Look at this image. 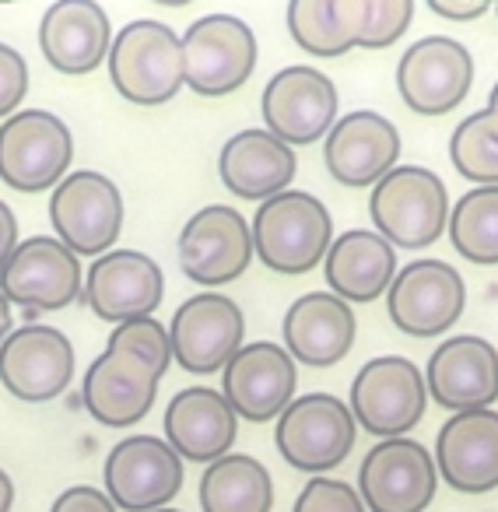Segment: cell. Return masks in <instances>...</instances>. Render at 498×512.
I'll return each mask as SVG.
<instances>
[{
  "instance_id": "cell-1",
  "label": "cell",
  "mask_w": 498,
  "mask_h": 512,
  "mask_svg": "<svg viewBox=\"0 0 498 512\" xmlns=\"http://www.w3.org/2000/svg\"><path fill=\"white\" fill-rule=\"evenodd\" d=\"M249 232L253 253L267 271L299 278L323 264L334 242V218L320 197L306 190H285L257 207Z\"/></svg>"
},
{
  "instance_id": "cell-2",
  "label": "cell",
  "mask_w": 498,
  "mask_h": 512,
  "mask_svg": "<svg viewBox=\"0 0 498 512\" xmlns=\"http://www.w3.org/2000/svg\"><path fill=\"white\" fill-rule=\"evenodd\" d=\"M109 81L134 106H165L186 85L183 39L172 25L137 18L123 25L109 46Z\"/></svg>"
},
{
  "instance_id": "cell-3",
  "label": "cell",
  "mask_w": 498,
  "mask_h": 512,
  "mask_svg": "<svg viewBox=\"0 0 498 512\" xmlns=\"http://www.w3.org/2000/svg\"><path fill=\"white\" fill-rule=\"evenodd\" d=\"M369 218L393 249L421 253L435 246L449 225L446 183L425 165H397L372 186Z\"/></svg>"
},
{
  "instance_id": "cell-4",
  "label": "cell",
  "mask_w": 498,
  "mask_h": 512,
  "mask_svg": "<svg viewBox=\"0 0 498 512\" xmlns=\"http://www.w3.org/2000/svg\"><path fill=\"white\" fill-rule=\"evenodd\" d=\"M71 127L50 109H18L0 123V179L18 193L57 190L71 176Z\"/></svg>"
},
{
  "instance_id": "cell-5",
  "label": "cell",
  "mask_w": 498,
  "mask_h": 512,
  "mask_svg": "<svg viewBox=\"0 0 498 512\" xmlns=\"http://www.w3.org/2000/svg\"><path fill=\"white\" fill-rule=\"evenodd\" d=\"M358 421L351 407L334 393H302L288 404L274 428V446L288 467L323 477L341 467L355 449Z\"/></svg>"
},
{
  "instance_id": "cell-6",
  "label": "cell",
  "mask_w": 498,
  "mask_h": 512,
  "mask_svg": "<svg viewBox=\"0 0 498 512\" xmlns=\"http://www.w3.org/2000/svg\"><path fill=\"white\" fill-rule=\"evenodd\" d=\"M351 414L358 428L383 439H404L428 407L425 372L404 355H379L351 379Z\"/></svg>"
},
{
  "instance_id": "cell-7",
  "label": "cell",
  "mask_w": 498,
  "mask_h": 512,
  "mask_svg": "<svg viewBox=\"0 0 498 512\" xmlns=\"http://www.w3.org/2000/svg\"><path fill=\"white\" fill-rule=\"evenodd\" d=\"M179 39L186 88L204 99L239 92L257 71V32L235 15H204Z\"/></svg>"
},
{
  "instance_id": "cell-8",
  "label": "cell",
  "mask_w": 498,
  "mask_h": 512,
  "mask_svg": "<svg viewBox=\"0 0 498 512\" xmlns=\"http://www.w3.org/2000/svg\"><path fill=\"white\" fill-rule=\"evenodd\" d=\"M57 239L74 256H106L123 232V193L106 172L74 169L50 197Z\"/></svg>"
},
{
  "instance_id": "cell-9",
  "label": "cell",
  "mask_w": 498,
  "mask_h": 512,
  "mask_svg": "<svg viewBox=\"0 0 498 512\" xmlns=\"http://www.w3.org/2000/svg\"><path fill=\"white\" fill-rule=\"evenodd\" d=\"M467 309V285L460 271L446 260L421 256L404 271H397L390 292H386V313L390 323L407 337H442L456 327Z\"/></svg>"
},
{
  "instance_id": "cell-10",
  "label": "cell",
  "mask_w": 498,
  "mask_h": 512,
  "mask_svg": "<svg viewBox=\"0 0 498 512\" xmlns=\"http://www.w3.org/2000/svg\"><path fill=\"white\" fill-rule=\"evenodd\" d=\"M102 481L116 509L158 512L183 488V460L158 435H127L109 449Z\"/></svg>"
},
{
  "instance_id": "cell-11",
  "label": "cell",
  "mask_w": 498,
  "mask_h": 512,
  "mask_svg": "<svg viewBox=\"0 0 498 512\" xmlns=\"http://www.w3.org/2000/svg\"><path fill=\"white\" fill-rule=\"evenodd\" d=\"M179 267L204 288H225L239 281L253 264L249 221L228 204H207L190 214L179 232Z\"/></svg>"
},
{
  "instance_id": "cell-12",
  "label": "cell",
  "mask_w": 498,
  "mask_h": 512,
  "mask_svg": "<svg viewBox=\"0 0 498 512\" xmlns=\"http://www.w3.org/2000/svg\"><path fill=\"white\" fill-rule=\"evenodd\" d=\"M435 491V456L407 435L376 442L358 467V495L369 512H425Z\"/></svg>"
},
{
  "instance_id": "cell-13",
  "label": "cell",
  "mask_w": 498,
  "mask_h": 512,
  "mask_svg": "<svg viewBox=\"0 0 498 512\" xmlns=\"http://www.w3.org/2000/svg\"><path fill=\"white\" fill-rule=\"evenodd\" d=\"M172 362L190 376H214L235 358L246 337V316L239 302L221 292L190 295L172 313Z\"/></svg>"
},
{
  "instance_id": "cell-14",
  "label": "cell",
  "mask_w": 498,
  "mask_h": 512,
  "mask_svg": "<svg viewBox=\"0 0 498 512\" xmlns=\"http://www.w3.org/2000/svg\"><path fill=\"white\" fill-rule=\"evenodd\" d=\"M474 57L453 36H425L397 64V92L418 116H446L470 95Z\"/></svg>"
},
{
  "instance_id": "cell-15",
  "label": "cell",
  "mask_w": 498,
  "mask_h": 512,
  "mask_svg": "<svg viewBox=\"0 0 498 512\" xmlns=\"http://www.w3.org/2000/svg\"><path fill=\"white\" fill-rule=\"evenodd\" d=\"M299 390V365L278 341H249L221 369V397L235 418L264 425L288 411Z\"/></svg>"
},
{
  "instance_id": "cell-16",
  "label": "cell",
  "mask_w": 498,
  "mask_h": 512,
  "mask_svg": "<svg viewBox=\"0 0 498 512\" xmlns=\"http://www.w3.org/2000/svg\"><path fill=\"white\" fill-rule=\"evenodd\" d=\"M81 256H74L57 235H29L0 274V292L11 306L29 313H60L81 299Z\"/></svg>"
},
{
  "instance_id": "cell-17",
  "label": "cell",
  "mask_w": 498,
  "mask_h": 512,
  "mask_svg": "<svg viewBox=\"0 0 498 512\" xmlns=\"http://www.w3.org/2000/svg\"><path fill=\"white\" fill-rule=\"evenodd\" d=\"M78 358L64 330L25 323L0 344V386L22 404H50L71 386Z\"/></svg>"
},
{
  "instance_id": "cell-18",
  "label": "cell",
  "mask_w": 498,
  "mask_h": 512,
  "mask_svg": "<svg viewBox=\"0 0 498 512\" xmlns=\"http://www.w3.org/2000/svg\"><path fill=\"white\" fill-rule=\"evenodd\" d=\"M337 106H341L337 85L323 71L306 64L281 67L267 81L264 99H260L267 130L288 148L323 141L337 123Z\"/></svg>"
},
{
  "instance_id": "cell-19",
  "label": "cell",
  "mask_w": 498,
  "mask_h": 512,
  "mask_svg": "<svg viewBox=\"0 0 498 512\" xmlns=\"http://www.w3.org/2000/svg\"><path fill=\"white\" fill-rule=\"evenodd\" d=\"M165 299V274L141 249H109L85 274L81 302L102 323H130L151 316Z\"/></svg>"
},
{
  "instance_id": "cell-20",
  "label": "cell",
  "mask_w": 498,
  "mask_h": 512,
  "mask_svg": "<svg viewBox=\"0 0 498 512\" xmlns=\"http://www.w3.org/2000/svg\"><path fill=\"white\" fill-rule=\"evenodd\" d=\"M162 372L127 348H106L81 379V404L102 428H130L155 407Z\"/></svg>"
},
{
  "instance_id": "cell-21",
  "label": "cell",
  "mask_w": 498,
  "mask_h": 512,
  "mask_svg": "<svg viewBox=\"0 0 498 512\" xmlns=\"http://www.w3.org/2000/svg\"><path fill=\"white\" fill-rule=\"evenodd\" d=\"M400 158V130L390 116L376 109H355L337 116L330 134L323 137V162L334 183L362 190L376 186L383 176L397 169Z\"/></svg>"
},
{
  "instance_id": "cell-22",
  "label": "cell",
  "mask_w": 498,
  "mask_h": 512,
  "mask_svg": "<svg viewBox=\"0 0 498 512\" xmlns=\"http://www.w3.org/2000/svg\"><path fill=\"white\" fill-rule=\"evenodd\" d=\"M425 386L428 397L453 414L484 411L498 400V348L477 334L446 337L428 358Z\"/></svg>"
},
{
  "instance_id": "cell-23",
  "label": "cell",
  "mask_w": 498,
  "mask_h": 512,
  "mask_svg": "<svg viewBox=\"0 0 498 512\" xmlns=\"http://www.w3.org/2000/svg\"><path fill=\"white\" fill-rule=\"evenodd\" d=\"M435 470L460 495H488L498 488V411L453 414L435 435Z\"/></svg>"
},
{
  "instance_id": "cell-24",
  "label": "cell",
  "mask_w": 498,
  "mask_h": 512,
  "mask_svg": "<svg viewBox=\"0 0 498 512\" xmlns=\"http://www.w3.org/2000/svg\"><path fill=\"white\" fill-rule=\"evenodd\" d=\"M281 337H285V351L295 358V365L330 369V365L344 362L348 351L355 348V309L330 292H306L288 306Z\"/></svg>"
},
{
  "instance_id": "cell-25",
  "label": "cell",
  "mask_w": 498,
  "mask_h": 512,
  "mask_svg": "<svg viewBox=\"0 0 498 512\" xmlns=\"http://www.w3.org/2000/svg\"><path fill=\"white\" fill-rule=\"evenodd\" d=\"M109 46L113 25L95 0H57L39 22V50L46 64L71 78L99 71L109 60Z\"/></svg>"
},
{
  "instance_id": "cell-26",
  "label": "cell",
  "mask_w": 498,
  "mask_h": 512,
  "mask_svg": "<svg viewBox=\"0 0 498 512\" xmlns=\"http://www.w3.org/2000/svg\"><path fill=\"white\" fill-rule=\"evenodd\" d=\"M165 442L176 449L183 463H207L228 456L235 435H239V418L232 404L221 397V390L211 386H186L165 407Z\"/></svg>"
},
{
  "instance_id": "cell-27",
  "label": "cell",
  "mask_w": 498,
  "mask_h": 512,
  "mask_svg": "<svg viewBox=\"0 0 498 512\" xmlns=\"http://www.w3.org/2000/svg\"><path fill=\"white\" fill-rule=\"evenodd\" d=\"M295 172H299L295 148L278 141L267 127H246L221 144L218 176L232 197L264 204L292 186Z\"/></svg>"
},
{
  "instance_id": "cell-28",
  "label": "cell",
  "mask_w": 498,
  "mask_h": 512,
  "mask_svg": "<svg viewBox=\"0 0 498 512\" xmlns=\"http://www.w3.org/2000/svg\"><path fill=\"white\" fill-rule=\"evenodd\" d=\"M327 292L351 306H369L390 292L397 278V249L376 228H348L334 235L323 256Z\"/></svg>"
},
{
  "instance_id": "cell-29",
  "label": "cell",
  "mask_w": 498,
  "mask_h": 512,
  "mask_svg": "<svg viewBox=\"0 0 498 512\" xmlns=\"http://www.w3.org/2000/svg\"><path fill=\"white\" fill-rule=\"evenodd\" d=\"M200 509L204 512H271V470L249 453H228L214 460L200 477Z\"/></svg>"
},
{
  "instance_id": "cell-30",
  "label": "cell",
  "mask_w": 498,
  "mask_h": 512,
  "mask_svg": "<svg viewBox=\"0 0 498 512\" xmlns=\"http://www.w3.org/2000/svg\"><path fill=\"white\" fill-rule=\"evenodd\" d=\"M288 32L295 46L309 57L334 60L355 50L351 29V0H292L288 4Z\"/></svg>"
},
{
  "instance_id": "cell-31",
  "label": "cell",
  "mask_w": 498,
  "mask_h": 512,
  "mask_svg": "<svg viewBox=\"0 0 498 512\" xmlns=\"http://www.w3.org/2000/svg\"><path fill=\"white\" fill-rule=\"evenodd\" d=\"M449 242L477 267L498 264V186H474L449 207Z\"/></svg>"
},
{
  "instance_id": "cell-32",
  "label": "cell",
  "mask_w": 498,
  "mask_h": 512,
  "mask_svg": "<svg viewBox=\"0 0 498 512\" xmlns=\"http://www.w3.org/2000/svg\"><path fill=\"white\" fill-rule=\"evenodd\" d=\"M449 162L467 183L498 186V113L477 109L456 123L449 137Z\"/></svg>"
},
{
  "instance_id": "cell-33",
  "label": "cell",
  "mask_w": 498,
  "mask_h": 512,
  "mask_svg": "<svg viewBox=\"0 0 498 512\" xmlns=\"http://www.w3.org/2000/svg\"><path fill=\"white\" fill-rule=\"evenodd\" d=\"M411 0H351L355 50H386L411 29Z\"/></svg>"
},
{
  "instance_id": "cell-34",
  "label": "cell",
  "mask_w": 498,
  "mask_h": 512,
  "mask_svg": "<svg viewBox=\"0 0 498 512\" xmlns=\"http://www.w3.org/2000/svg\"><path fill=\"white\" fill-rule=\"evenodd\" d=\"M106 348L134 351V355L148 358V362L155 365L162 376L169 372V365H172V337H169V330L155 320V316H144V320H130V323L113 327Z\"/></svg>"
},
{
  "instance_id": "cell-35",
  "label": "cell",
  "mask_w": 498,
  "mask_h": 512,
  "mask_svg": "<svg viewBox=\"0 0 498 512\" xmlns=\"http://www.w3.org/2000/svg\"><path fill=\"white\" fill-rule=\"evenodd\" d=\"M292 512H369L355 484L341 477H309Z\"/></svg>"
},
{
  "instance_id": "cell-36",
  "label": "cell",
  "mask_w": 498,
  "mask_h": 512,
  "mask_svg": "<svg viewBox=\"0 0 498 512\" xmlns=\"http://www.w3.org/2000/svg\"><path fill=\"white\" fill-rule=\"evenodd\" d=\"M25 92H29V64L15 46L0 43V120H11L22 109Z\"/></svg>"
},
{
  "instance_id": "cell-37",
  "label": "cell",
  "mask_w": 498,
  "mask_h": 512,
  "mask_svg": "<svg viewBox=\"0 0 498 512\" xmlns=\"http://www.w3.org/2000/svg\"><path fill=\"white\" fill-rule=\"evenodd\" d=\"M50 512H120L109 495L102 488H92V484H74V488L60 491L53 498Z\"/></svg>"
},
{
  "instance_id": "cell-38",
  "label": "cell",
  "mask_w": 498,
  "mask_h": 512,
  "mask_svg": "<svg viewBox=\"0 0 498 512\" xmlns=\"http://www.w3.org/2000/svg\"><path fill=\"white\" fill-rule=\"evenodd\" d=\"M428 11L446 22H474V18L488 15V0H428Z\"/></svg>"
},
{
  "instance_id": "cell-39",
  "label": "cell",
  "mask_w": 498,
  "mask_h": 512,
  "mask_svg": "<svg viewBox=\"0 0 498 512\" xmlns=\"http://www.w3.org/2000/svg\"><path fill=\"white\" fill-rule=\"evenodd\" d=\"M18 249V218L4 200H0V274L8 267V260Z\"/></svg>"
},
{
  "instance_id": "cell-40",
  "label": "cell",
  "mask_w": 498,
  "mask_h": 512,
  "mask_svg": "<svg viewBox=\"0 0 498 512\" xmlns=\"http://www.w3.org/2000/svg\"><path fill=\"white\" fill-rule=\"evenodd\" d=\"M11 327H15V309H11L8 295L0 292V344L11 337Z\"/></svg>"
},
{
  "instance_id": "cell-41",
  "label": "cell",
  "mask_w": 498,
  "mask_h": 512,
  "mask_svg": "<svg viewBox=\"0 0 498 512\" xmlns=\"http://www.w3.org/2000/svg\"><path fill=\"white\" fill-rule=\"evenodd\" d=\"M11 505H15V481L0 467V512H11Z\"/></svg>"
},
{
  "instance_id": "cell-42",
  "label": "cell",
  "mask_w": 498,
  "mask_h": 512,
  "mask_svg": "<svg viewBox=\"0 0 498 512\" xmlns=\"http://www.w3.org/2000/svg\"><path fill=\"white\" fill-rule=\"evenodd\" d=\"M488 109H495V113H498V81H495V85H491V95H488Z\"/></svg>"
},
{
  "instance_id": "cell-43",
  "label": "cell",
  "mask_w": 498,
  "mask_h": 512,
  "mask_svg": "<svg viewBox=\"0 0 498 512\" xmlns=\"http://www.w3.org/2000/svg\"><path fill=\"white\" fill-rule=\"evenodd\" d=\"M158 512H183V509H172V505H169V509H158Z\"/></svg>"
},
{
  "instance_id": "cell-44",
  "label": "cell",
  "mask_w": 498,
  "mask_h": 512,
  "mask_svg": "<svg viewBox=\"0 0 498 512\" xmlns=\"http://www.w3.org/2000/svg\"><path fill=\"white\" fill-rule=\"evenodd\" d=\"M495 15H498V8H495Z\"/></svg>"
}]
</instances>
